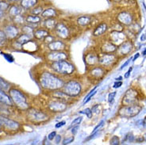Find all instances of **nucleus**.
Segmentation results:
<instances>
[{
	"label": "nucleus",
	"mask_w": 146,
	"mask_h": 145,
	"mask_svg": "<svg viewBox=\"0 0 146 145\" xmlns=\"http://www.w3.org/2000/svg\"><path fill=\"white\" fill-rule=\"evenodd\" d=\"M40 83L41 87L47 90H58L64 87V82L62 79L50 72H44L40 78Z\"/></svg>",
	"instance_id": "f257e3e1"
},
{
	"label": "nucleus",
	"mask_w": 146,
	"mask_h": 145,
	"mask_svg": "<svg viewBox=\"0 0 146 145\" xmlns=\"http://www.w3.org/2000/svg\"><path fill=\"white\" fill-rule=\"evenodd\" d=\"M9 92H10V96L12 101L18 107L22 109H26L28 108L26 98L21 91H18L16 89H11Z\"/></svg>",
	"instance_id": "f03ea898"
},
{
	"label": "nucleus",
	"mask_w": 146,
	"mask_h": 145,
	"mask_svg": "<svg viewBox=\"0 0 146 145\" xmlns=\"http://www.w3.org/2000/svg\"><path fill=\"white\" fill-rule=\"evenodd\" d=\"M52 68L56 72L62 75H70L74 72V67L72 64L64 60L54 62L52 64Z\"/></svg>",
	"instance_id": "7ed1b4c3"
},
{
	"label": "nucleus",
	"mask_w": 146,
	"mask_h": 145,
	"mask_svg": "<svg viewBox=\"0 0 146 145\" xmlns=\"http://www.w3.org/2000/svg\"><path fill=\"white\" fill-rule=\"evenodd\" d=\"M141 110V107L137 105H125L119 109V115L122 117L130 118L137 116Z\"/></svg>",
	"instance_id": "20e7f679"
},
{
	"label": "nucleus",
	"mask_w": 146,
	"mask_h": 145,
	"mask_svg": "<svg viewBox=\"0 0 146 145\" xmlns=\"http://www.w3.org/2000/svg\"><path fill=\"white\" fill-rule=\"evenodd\" d=\"M64 92L70 97H75L81 92V85L76 81H70L64 85Z\"/></svg>",
	"instance_id": "39448f33"
},
{
	"label": "nucleus",
	"mask_w": 146,
	"mask_h": 145,
	"mask_svg": "<svg viewBox=\"0 0 146 145\" xmlns=\"http://www.w3.org/2000/svg\"><path fill=\"white\" fill-rule=\"evenodd\" d=\"M28 118L33 122H42L48 119V117L44 113L31 109L28 112Z\"/></svg>",
	"instance_id": "423d86ee"
},
{
	"label": "nucleus",
	"mask_w": 146,
	"mask_h": 145,
	"mask_svg": "<svg viewBox=\"0 0 146 145\" xmlns=\"http://www.w3.org/2000/svg\"><path fill=\"white\" fill-rule=\"evenodd\" d=\"M137 92L133 89L128 90L126 93L125 94L123 97V104L125 105H133V103H135L137 101Z\"/></svg>",
	"instance_id": "0eeeda50"
},
{
	"label": "nucleus",
	"mask_w": 146,
	"mask_h": 145,
	"mask_svg": "<svg viewBox=\"0 0 146 145\" xmlns=\"http://www.w3.org/2000/svg\"><path fill=\"white\" fill-rule=\"evenodd\" d=\"M0 125H3L4 127L12 130H17L19 128V124L18 122L3 116H0Z\"/></svg>",
	"instance_id": "6e6552de"
},
{
	"label": "nucleus",
	"mask_w": 146,
	"mask_h": 145,
	"mask_svg": "<svg viewBox=\"0 0 146 145\" xmlns=\"http://www.w3.org/2000/svg\"><path fill=\"white\" fill-rule=\"evenodd\" d=\"M48 108L52 112H63L67 109V105L62 101H54L49 103Z\"/></svg>",
	"instance_id": "1a4fd4ad"
},
{
	"label": "nucleus",
	"mask_w": 146,
	"mask_h": 145,
	"mask_svg": "<svg viewBox=\"0 0 146 145\" xmlns=\"http://www.w3.org/2000/svg\"><path fill=\"white\" fill-rule=\"evenodd\" d=\"M67 54L60 51H52L50 53L48 54V60L52 62L64 60L67 59Z\"/></svg>",
	"instance_id": "9d476101"
},
{
	"label": "nucleus",
	"mask_w": 146,
	"mask_h": 145,
	"mask_svg": "<svg viewBox=\"0 0 146 145\" xmlns=\"http://www.w3.org/2000/svg\"><path fill=\"white\" fill-rule=\"evenodd\" d=\"M55 30L58 36L61 37L63 39H66L69 35L68 29L63 23H57V25L55 27Z\"/></svg>",
	"instance_id": "9b49d317"
},
{
	"label": "nucleus",
	"mask_w": 146,
	"mask_h": 145,
	"mask_svg": "<svg viewBox=\"0 0 146 145\" xmlns=\"http://www.w3.org/2000/svg\"><path fill=\"white\" fill-rule=\"evenodd\" d=\"M117 19L121 24H124L125 26L130 25L132 23V21H133L131 15L127 13V12H121V13H120L117 16Z\"/></svg>",
	"instance_id": "f8f14e48"
},
{
	"label": "nucleus",
	"mask_w": 146,
	"mask_h": 145,
	"mask_svg": "<svg viewBox=\"0 0 146 145\" xmlns=\"http://www.w3.org/2000/svg\"><path fill=\"white\" fill-rule=\"evenodd\" d=\"M48 47L51 51H60L64 49L65 45L60 40H53L51 43L48 44Z\"/></svg>",
	"instance_id": "ddd939ff"
},
{
	"label": "nucleus",
	"mask_w": 146,
	"mask_h": 145,
	"mask_svg": "<svg viewBox=\"0 0 146 145\" xmlns=\"http://www.w3.org/2000/svg\"><path fill=\"white\" fill-rule=\"evenodd\" d=\"M0 103L6 105H10V106L13 105L14 104L11 96H8L7 94L4 92V91L1 89H0Z\"/></svg>",
	"instance_id": "4468645a"
},
{
	"label": "nucleus",
	"mask_w": 146,
	"mask_h": 145,
	"mask_svg": "<svg viewBox=\"0 0 146 145\" xmlns=\"http://www.w3.org/2000/svg\"><path fill=\"white\" fill-rule=\"evenodd\" d=\"M5 33H6L7 38L12 39V38H15V37L18 36V30L15 26H8L5 29Z\"/></svg>",
	"instance_id": "2eb2a0df"
},
{
	"label": "nucleus",
	"mask_w": 146,
	"mask_h": 145,
	"mask_svg": "<svg viewBox=\"0 0 146 145\" xmlns=\"http://www.w3.org/2000/svg\"><path fill=\"white\" fill-rule=\"evenodd\" d=\"M114 56L113 55H110V54H103L99 58V62L102 64V65H109L110 64H112L113 61H114Z\"/></svg>",
	"instance_id": "dca6fc26"
},
{
	"label": "nucleus",
	"mask_w": 146,
	"mask_h": 145,
	"mask_svg": "<svg viewBox=\"0 0 146 145\" xmlns=\"http://www.w3.org/2000/svg\"><path fill=\"white\" fill-rule=\"evenodd\" d=\"M132 47H133V45H132V44L130 42L125 41L124 43H122L121 46L119 48V52L122 55L127 54L132 50Z\"/></svg>",
	"instance_id": "f3484780"
},
{
	"label": "nucleus",
	"mask_w": 146,
	"mask_h": 145,
	"mask_svg": "<svg viewBox=\"0 0 146 145\" xmlns=\"http://www.w3.org/2000/svg\"><path fill=\"white\" fill-rule=\"evenodd\" d=\"M116 46L111 43H106L102 45V52L103 53L106 54H109L111 52H113L114 51H116Z\"/></svg>",
	"instance_id": "a211bd4d"
},
{
	"label": "nucleus",
	"mask_w": 146,
	"mask_h": 145,
	"mask_svg": "<svg viewBox=\"0 0 146 145\" xmlns=\"http://www.w3.org/2000/svg\"><path fill=\"white\" fill-rule=\"evenodd\" d=\"M111 40L113 43H120L122 42V40L124 39V35L122 33H118V32H112L111 33Z\"/></svg>",
	"instance_id": "6ab92c4d"
},
{
	"label": "nucleus",
	"mask_w": 146,
	"mask_h": 145,
	"mask_svg": "<svg viewBox=\"0 0 146 145\" xmlns=\"http://www.w3.org/2000/svg\"><path fill=\"white\" fill-rule=\"evenodd\" d=\"M106 29H107V26H106V23H102L96 27V29L94 31V35L95 36H100L106 32Z\"/></svg>",
	"instance_id": "aec40b11"
},
{
	"label": "nucleus",
	"mask_w": 146,
	"mask_h": 145,
	"mask_svg": "<svg viewBox=\"0 0 146 145\" xmlns=\"http://www.w3.org/2000/svg\"><path fill=\"white\" fill-rule=\"evenodd\" d=\"M86 62L89 65H95L99 63V57L95 54H88L86 57Z\"/></svg>",
	"instance_id": "412c9836"
},
{
	"label": "nucleus",
	"mask_w": 146,
	"mask_h": 145,
	"mask_svg": "<svg viewBox=\"0 0 146 145\" xmlns=\"http://www.w3.org/2000/svg\"><path fill=\"white\" fill-rule=\"evenodd\" d=\"M41 16L45 18H52L56 16V11L52 8H48L41 13Z\"/></svg>",
	"instance_id": "4be33fe9"
},
{
	"label": "nucleus",
	"mask_w": 146,
	"mask_h": 145,
	"mask_svg": "<svg viewBox=\"0 0 146 145\" xmlns=\"http://www.w3.org/2000/svg\"><path fill=\"white\" fill-rule=\"evenodd\" d=\"M37 3V0H22L21 1V5L22 7L29 9L30 7H33Z\"/></svg>",
	"instance_id": "5701e85b"
},
{
	"label": "nucleus",
	"mask_w": 146,
	"mask_h": 145,
	"mask_svg": "<svg viewBox=\"0 0 146 145\" xmlns=\"http://www.w3.org/2000/svg\"><path fill=\"white\" fill-rule=\"evenodd\" d=\"M48 35V31L44 30V29H38V30L35 31L34 33H33V36H35L36 38H37V39H39V40L44 39V37H46Z\"/></svg>",
	"instance_id": "b1692460"
},
{
	"label": "nucleus",
	"mask_w": 146,
	"mask_h": 145,
	"mask_svg": "<svg viewBox=\"0 0 146 145\" xmlns=\"http://www.w3.org/2000/svg\"><path fill=\"white\" fill-rule=\"evenodd\" d=\"M77 22L80 26H88L91 23V18L88 17V16H82L80 18H78Z\"/></svg>",
	"instance_id": "393cba45"
},
{
	"label": "nucleus",
	"mask_w": 146,
	"mask_h": 145,
	"mask_svg": "<svg viewBox=\"0 0 146 145\" xmlns=\"http://www.w3.org/2000/svg\"><path fill=\"white\" fill-rule=\"evenodd\" d=\"M56 25H57V23L56 22V20L52 19V18H48L47 20L44 21V26H45V27L47 29H55V27H56Z\"/></svg>",
	"instance_id": "a878e982"
},
{
	"label": "nucleus",
	"mask_w": 146,
	"mask_h": 145,
	"mask_svg": "<svg viewBox=\"0 0 146 145\" xmlns=\"http://www.w3.org/2000/svg\"><path fill=\"white\" fill-rule=\"evenodd\" d=\"M53 96L56 98L62 101V102L64 101V100H67L68 98V95L66 94L64 91H56V92H55L54 94H53Z\"/></svg>",
	"instance_id": "bb28decb"
},
{
	"label": "nucleus",
	"mask_w": 146,
	"mask_h": 145,
	"mask_svg": "<svg viewBox=\"0 0 146 145\" xmlns=\"http://www.w3.org/2000/svg\"><path fill=\"white\" fill-rule=\"evenodd\" d=\"M10 87H11V84L9 83L7 81L0 78V89L1 90L4 91H10Z\"/></svg>",
	"instance_id": "cd10ccee"
},
{
	"label": "nucleus",
	"mask_w": 146,
	"mask_h": 145,
	"mask_svg": "<svg viewBox=\"0 0 146 145\" xmlns=\"http://www.w3.org/2000/svg\"><path fill=\"white\" fill-rule=\"evenodd\" d=\"M26 22L29 23H38L40 22V18L37 15H29L26 18Z\"/></svg>",
	"instance_id": "c85d7f7f"
},
{
	"label": "nucleus",
	"mask_w": 146,
	"mask_h": 145,
	"mask_svg": "<svg viewBox=\"0 0 146 145\" xmlns=\"http://www.w3.org/2000/svg\"><path fill=\"white\" fill-rule=\"evenodd\" d=\"M91 73L92 76L95 77V78H100L103 75V71L100 68H96L93 69Z\"/></svg>",
	"instance_id": "c756f323"
},
{
	"label": "nucleus",
	"mask_w": 146,
	"mask_h": 145,
	"mask_svg": "<svg viewBox=\"0 0 146 145\" xmlns=\"http://www.w3.org/2000/svg\"><path fill=\"white\" fill-rule=\"evenodd\" d=\"M21 14V9L17 7V6H13L10 9V15L13 17H15L17 15H19Z\"/></svg>",
	"instance_id": "7c9ffc66"
},
{
	"label": "nucleus",
	"mask_w": 146,
	"mask_h": 145,
	"mask_svg": "<svg viewBox=\"0 0 146 145\" xmlns=\"http://www.w3.org/2000/svg\"><path fill=\"white\" fill-rule=\"evenodd\" d=\"M29 39H30V37L29 36H27L26 34H23V35H21V36L18 37L17 42L22 45V44H25L26 43H27L29 40Z\"/></svg>",
	"instance_id": "2f4dec72"
},
{
	"label": "nucleus",
	"mask_w": 146,
	"mask_h": 145,
	"mask_svg": "<svg viewBox=\"0 0 146 145\" xmlns=\"http://www.w3.org/2000/svg\"><path fill=\"white\" fill-rule=\"evenodd\" d=\"M22 30H23V32H24V34H26V35H27V36H29V37H31V36L33 35V33H33V29L28 26H24V27H23V29H22Z\"/></svg>",
	"instance_id": "473e14b6"
},
{
	"label": "nucleus",
	"mask_w": 146,
	"mask_h": 145,
	"mask_svg": "<svg viewBox=\"0 0 146 145\" xmlns=\"http://www.w3.org/2000/svg\"><path fill=\"white\" fill-rule=\"evenodd\" d=\"M7 35L3 31H0V47L3 46L7 41Z\"/></svg>",
	"instance_id": "72a5a7b5"
},
{
	"label": "nucleus",
	"mask_w": 146,
	"mask_h": 145,
	"mask_svg": "<svg viewBox=\"0 0 146 145\" xmlns=\"http://www.w3.org/2000/svg\"><path fill=\"white\" fill-rule=\"evenodd\" d=\"M9 7V4L5 1H0V11H7Z\"/></svg>",
	"instance_id": "f704fd0d"
},
{
	"label": "nucleus",
	"mask_w": 146,
	"mask_h": 145,
	"mask_svg": "<svg viewBox=\"0 0 146 145\" xmlns=\"http://www.w3.org/2000/svg\"><path fill=\"white\" fill-rule=\"evenodd\" d=\"M42 12H43L42 7H36L33 9V11H32V14H33L34 15H39Z\"/></svg>",
	"instance_id": "c9c22d12"
},
{
	"label": "nucleus",
	"mask_w": 146,
	"mask_h": 145,
	"mask_svg": "<svg viewBox=\"0 0 146 145\" xmlns=\"http://www.w3.org/2000/svg\"><path fill=\"white\" fill-rule=\"evenodd\" d=\"M82 120H83V117H77V118H76V119L74 120L72 122V124H71V127L70 128H72L73 126H75V125H77V124H80V122L82 121Z\"/></svg>",
	"instance_id": "e433bc0d"
},
{
	"label": "nucleus",
	"mask_w": 146,
	"mask_h": 145,
	"mask_svg": "<svg viewBox=\"0 0 146 145\" xmlns=\"http://www.w3.org/2000/svg\"><path fill=\"white\" fill-rule=\"evenodd\" d=\"M80 113H84V114H85V115H87L88 116V117H89V118H91V117H92V110H91V109H84V110H83V111H80Z\"/></svg>",
	"instance_id": "4c0bfd02"
},
{
	"label": "nucleus",
	"mask_w": 146,
	"mask_h": 145,
	"mask_svg": "<svg viewBox=\"0 0 146 145\" xmlns=\"http://www.w3.org/2000/svg\"><path fill=\"white\" fill-rule=\"evenodd\" d=\"M119 138L116 136H114L113 137L111 138V140H110V144L112 145H117L119 144Z\"/></svg>",
	"instance_id": "58836bf2"
},
{
	"label": "nucleus",
	"mask_w": 146,
	"mask_h": 145,
	"mask_svg": "<svg viewBox=\"0 0 146 145\" xmlns=\"http://www.w3.org/2000/svg\"><path fill=\"white\" fill-rule=\"evenodd\" d=\"M74 140H75V138L74 136H72V137H69V138H67L65 140H64V141H63V144L64 145H66V144H69L71 143H72L74 141Z\"/></svg>",
	"instance_id": "ea45409f"
},
{
	"label": "nucleus",
	"mask_w": 146,
	"mask_h": 145,
	"mask_svg": "<svg viewBox=\"0 0 146 145\" xmlns=\"http://www.w3.org/2000/svg\"><path fill=\"white\" fill-rule=\"evenodd\" d=\"M115 95H116V92H111V93H110L109 95H108V102L110 103H111V102H113Z\"/></svg>",
	"instance_id": "a19ab883"
},
{
	"label": "nucleus",
	"mask_w": 146,
	"mask_h": 145,
	"mask_svg": "<svg viewBox=\"0 0 146 145\" xmlns=\"http://www.w3.org/2000/svg\"><path fill=\"white\" fill-rule=\"evenodd\" d=\"M133 140H134V136H133V135L132 134V133H129V134L125 136V140H128L129 142H133Z\"/></svg>",
	"instance_id": "79ce46f5"
},
{
	"label": "nucleus",
	"mask_w": 146,
	"mask_h": 145,
	"mask_svg": "<svg viewBox=\"0 0 146 145\" xmlns=\"http://www.w3.org/2000/svg\"><path fill=\"white\" fill-rule=\"evenodd\" d=\"M56 136V132L55 131H53V132H50V133L48 134V139L49 140H52Z\"/></svg>",
	"instance_id": "37998d69"
},
{
	"label": "nucleus",
	"mask_w": 146,
	"mask_h": 145,
	"mask_svg": "<svg viewBox=\"0 0 146 145\" xmlns=\"http://www.w3.org/2000/svg\"><path fill=\"white\" fill-rule=\"evenodd\" d=\"M44 41H45V42H46V43H48V44L51 43V42H52V41L54 40H53V37H52V36H49V35H48L46 37H44Z\"/></svg>",
	"instance_id": "c03bdc74"
},
{
	"label": "nucleus",
	"mask_w": 146,
	"mask_h": 145,
	"mask_svg": "<svg viewBox=\"0 0 146 145\" xmlns=\"http://www.w3.org/2000/svg\"><path fill=\"white\" fill-rule=\"evenodd\" d=\"M103 123H104V121H101V122H100V123H99L96 127H95L94 130L92 131V133H95V132H96V131H98V129H99V128L103 125Z\"/></svg>",
	"instance_id": "a18cd8bd"
},
{
	"label": "nucleus",
	"mask_w": 146,
	"mask_h": 145,
	"mask_svg": "<svg viewBox=\"0 0 146 145\" xmlns=\"http://www.w3.org/2000/svg\"><path fill=\"white\" fill-rule=\"evenodd\" d=\"M15 22H18V23H22V22H23V18L20 15H17V16H15Z\"/></svg>",
	"instance_id": "49530a36"
},
{
	"label": "nucleus",
	"mask_w": 146,
	"mask_h": 145,
	"mask_svg": "<svg viewBox=\"0 0 146 145\" xmlns=\"http://www.w3.org/2000/svg\"><path fill=\"white\" fill-rule=\"evenodd\" d=\"M78 129H79V124L73 126L72 129V134L73 135L76 134V132H78Z\"/></svg>",
	"instance_id": "de8ad7c7"
},
{
	"label": "nucleus",
	"mask_w": 146,
	"mask_h": 145,
	"mask_svg": "<svg viewBox=\"0 0 146 145\" xmlns=\"http://www.w3.org/2000/svg\"><path fill=\"white\" fill-rule=\"evenodd\" d=\"M4 56V57L7 60V61L9 62H13V60H14V59H13V57L11 56H10V55H7V54H3Z\"/></svg>",
	"instance_id": "09e8293b"
},
{
	"label": "nucleus",
	"mask_w": 146,
	"mask_h": 145,
	"mask_svg": "<svg viewBox=\"0 0 146 145\" xmlns=\"http://www.w3.org/2000/svg\"><path fill=\"white\" fill-rule=\"evenodd\" d=\"M60 140H61V136L60 135H56L55 136V141H56V144H60Z\"/></svg>",
	"instance_id": "8fccbe9b"
},
{
	"label": "nucleus",
	"mask_w": 146,
	"mask_h": 145,
	"mask_svg": "<svg viewBox=\"0 0 146 145\" xmlns=\"http://www.w3.org/2000/svg\"><path fill=\"white\" fill-rule=\"evenodd\" d=\"M65 124V121H60V122H59V123H57L56 124V128H60L62 127V126H64Z\"/></svg>",
	"instance_id": "3c124183"
},
{
	"label": "nucleus",
	"mask_w": 146,
	"mask_h": 145,
	"mask_svg": "<svg viewBox=\"0 0 146 145\" xmlns=\"http://www.w3.org/2000/svg\"><path fill=\"white\" fill-rule=\"evenodd\" d=\"M121 85H122V83H121V82H116L115 83L113 84V88H118V87H120Z\"/></svg>",
	"instance_id": "603ef678"
},
{
	"label": "nucleus",
	"mask_w": 146,
	"mask_h": 145,
	"mask_svg": "<svg viewBox=\"0 0 146 145\" xmlns=\"http://www.w3.org/2000/svg\"><path fill=\"white\" fill-rule=\"evenodd\" d=\"M132 68H130L129 69V71H128L127 72L125 73V79H127V78H129V75H130V72H131V71H132Z\"/></svg>",
	"instance_id": "864d4df0"
},
{
	"label": "nucleus",
	"mask_w": 146,
	"mask_h": 145,
	"mask_svg": "<svg viewBox=\"0 0 146 145\" xmlns=\"http://www.w3.org/2000/svg\"><path fill=\"white\" fill-rule=\"evenodd\" d=\"M130 60H130V59H129V60H128L127 61L125 62V63L124 64H123V65L121 66V68L120 69H123L125 68V67H126V66L128 65V64H129V62H130Z\"/></svg>",
	"instance_id": "5fc2aeb1"
},
{
	"label": "nucleus",
	"mask_w": 146,
	"mask_h": 145,
	"mask_svg": "<svg viewBox=\"0 0 146 145\" xmlns=\"http://www.w3.org/2000/svg\"><path fill=\"white\" fill-rule=\"evenodd\" d=\"M139 56H140V54H139V53H137V54H136L135 56H134V57L133 58V61H135L136 60H137V59L139 57Z\"/></svg>",
	"instance_id": "6e6d98bb"
},
{
	"label": "nucleus",
	"mask_w": 146,
	"mask_h": 145,
	"mask_svg": "<svg viewBox=\"0 0 146 145\" xmlns=\"http://www.w3.org/2000/svg\"><path fill=\"white\" fill-rule=\"evenodd\" d=\"M146 39V34H143L142 36H141V40H145Z\"/></svg>",
	"instance_id": "4d7b16f0"
},
{
	"label": "nucleus",
	"mask_w": 146,
	"mask_h": 145,
	"mask_svg": "<svg viewBox=\"0 0 146 145\" xmlns=\"http://www.w3.org/2000/svg\"><path fill=\"white\" fill-rule=\"evenodd\" d=\"M3 15H4V11H0V18H2Z\"/></svg>",
	"instance_id": "13d9d810"
},
{
	"label": "nucleus",
	"mask_w": 146,
	"mask_h": 145,
	"mask_svg": "<svg viewBox=\"0 0 146 145\" xmlns=\"http://www.w3.org/2000/svg\"><path fill=\"white\" fill-rule=\"evenodd\" d=\"M142 54L144 55V56H145V55H146V49H145V50H144V51H143Z\"/></svg>",
	"instance_id": "bf43d9fd"
},
{
	"label": "nucleus",
	"mask_w": 146,
	"mask_h": 145,
	"mask_svg": "<svg viewBox=\"0 0 146 145\" xmlns=\"http://www.w3.org/2000/svg\"><path fill=\"white\" fill-rule=\"evenodd\" d=\"M121 79H122L121 77H119V78H117V79H116V80H118V81H119V80H121Z\"/></svg>",
	"instance_id": "052dcab7"
},
{
	"label": "nucleus",
	"mask_w": 146,
	"mask_h": 145,
	"mask_svg": "<svg viewBox=\"0 0 146 145\" xmlns=\"http://www.w3.org/2000/svg\"><path fill=\"white\" fill-rule=\"evenodd\" d=\"M8 1H11V2H17L18 0H8Z\"/></svg>",
	"instance_id": "680f3d73"
},
{
	"label": "nucleus",
	"mask_w": 146,
	"mask_h": 145,
	"mask_svg": "<svg viewBox=\"0 0 146 145\" xmlns=\"http://www.w3.org/2000/svg\"><path fill=\"white\" fill-rule=\"evenodd\" d=\"M115 1H120V0H115Z\"/></svg>",
	"instance_id": "e2e57ef3"
}]
</instances>
